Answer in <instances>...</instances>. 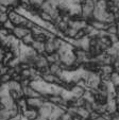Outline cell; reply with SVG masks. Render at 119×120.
Here are the masks:
<instances>
[{"label":"cell","mask_w":119,"mask_h":120,"mask_svg":"<svg viewBox=\"0 0 119 120\" xmlns=\"http://www.w3.org/2000/svg\"><path fill=\"white\" fill-rule=\"evenodd\" d=\"M30 33H31V31H30L29 29H27V28H25V27H16L13 31V35L17 39H20V41Z\"/></svg>","instance_id":"6da1fadb"},{"label":"cell","mask_w":119,"mask_h":120,"mask_svg":"<svg viewBox=\"0 0 119 120\" xmlns=\"http://www.w3.org/2000/svg\"><path fill=\"white\" fill-rule=\"evenodd\" d=\"M26 118H28L29 120H37V118L39 117V113H38V109H29L28 107L23 114Z\"/></svg>","instance_id":"7a4b0ae2"},{"label":"cell","mask_w":119,"mask_h":120,"mask_svg":"<svg viewBox=\"0 0 119 120\" xmlns=\"http://www.w3.org/2000/svg\"><path fill=\"white\" fill-rule=\"evenodd\" d=\"M89 25L92 26L94 29L98 30V31H104V30H106V29H107V27H108V23L107 22L100 21V20H96V19H94V20H92Z\"/></svg>","instance_id":"3957f363"},{"label":"cell","mask_w":119,"mask_h":120,"mask_svg":"<svg viewBox=\"0 0 119 120\" xmlns=\"http://www.w3.org/2000/svg\"><path fill=\"white\" fill-rule=\"evenodd\" d=\"M70 91H71V94L73 95V97L78 99V98H82V97H83L84 94H85V91H86V89L83 88V87H81V86L76 85V86H74Z\"/></svg>","instance_id":"277c9868"},{"label":"cell","mask_w":119,"mask_h":120,"mask_svg":"<svg viewBox=\"0 0 119 120\" xmlns=\"http://www.w3.org/2000/svg\"><path fill=\"white\" fill-rule=\"evenodd\" d=\"M45 44L46 43H41V41H35L31 47L35 50L38 54H45V53H46L45 52Z\"/></svg>","instance_id":"5b68a950"},{"label":"cell","mask_w":119,"mask_h":120,"mask_svg":"<svg viewBox=\"0 0 119 120\" xmlns=\"http://www.w3.org/2000/svg\"><path fill=\"white\" fill-rule=\"evenodd\" d=\"M45 52L47 55L49 54H53L54 52H56V49L53 45V39H49L46 41L45 44Z\"/></svg>","instance_id":"8992f818"},{"label":"cell","mask_w":119,"mask_h":120,"mask_svg":"<svg viewBox=\"0 0 119 120\" xmlns=\"http://www.w3.org/2000/svg\"><path fill=\"white\" fill-rule=\"evenodd\" d=\"M34 41H35V38H34V36H33V34L32 33L28 34L27 36L23 37V38L21 39V43H23L25 46H28V47H31V46L33 45Z\"/></svg>","instance_id":"52a82bcc"},{"label":"cell","mask_w":119,"mask_h":120,"mask_svg":"<svg viewBox=\"0 0 119 120\" xmlns=\"http://www.w3.org/2000/svg\"><path fill=\"white\" fill-rule=\"evenodd\" d=\"M115 71V68L113 65H104L100 68L99 73H104V75H112Z\"/></svg>","instance_id":"ba28073f"},{"label":"cell","mask_w":119,"mask_h":120,"mask_svg":"<svg viewBox=\"0 0 119 120\" xmlns=\"http://www.w3.org/2000/svg\"><path fill=\"white\" fill-rule=\"evenodd\" d=\"M78 30H76V29H73V28H71V27H69L67 29V31L65 32V36H66V38H69V39H74L76 38V36H77V34H78Z\"/></svg>","instance_id":"9c48e42d"},{"label":"cell","mask_w":119,"mask_h":120,"mask_svg":"<svg viewBox=\"0 0 119 120\" xmlns=\"http://www.w3.org/2000/svg\"><path fill=\"white\" fill-rule=\"evenodd\" d=\"M106 31H107V33L110 34V35H116V34H118L119 33V30H118L117 22H114V23H111V25H108Z\"/></svg>","instance_id":"30bf717a"},{"label":"cell","mask_w":119,"mask_h":120,"mask_svg":"<svg viewBox=\"0 0 119 120\" xmlns=\"http://www.w3.org/2000/svg\"><path fill=\"white\" fill-rule=\"evenodd\" d=\"M39 17H41V19L43 21H46V22H53V18H52V16L50 15L49 13H47V12L42 11L41 13H39Z\"/></svg>","instance_id":"8fae6325"},{"label":"cell","mask_w":119,"mask_h":120,"mask_svg":"<svg viewBox=\"0 0 119 120\" xmlns=\"http://www.w3.org/2000/svg\"><path fill=\"white\" fill-rule=\"evenodd\" d=\"M9 119H12L10 109H2V111L0 112V120H9Z\"/></svg>","instance_id":"7c38bea8"},{"label":"cell","mask_w":119,"mask_h":120,"mask_svg":"<svg viewBox=\"0 0 119 120\" xmlns=\"http://www.w3.org/2000/svg\"><path fill=\"white\" fill-rule=\"evenodd\" d=\"M1 27H3V28H5V29H8V30H10V31H14V29H15V25H14L13 22H12L11 20H8L7 22H4L3 25H1Z\"/></svg>","instance_id":"4fadbf2b"},{"label":"cell","mask_w":119,"mask_h":120,"mask_svg":"<svg viewBox=\"0 0 119 120\" xmlns=\"http://www.w3.org/2000/svg\"><path fill=\"white\" fill-rule=\"evenodd\" d=\"M12 75L7 73V75H1V84H8L9 82L12 81Z\"/></svg>","instance_id":"5bb4252c"},{"label":"cell","mask_w":119,"mask_h":120,"mask_svg":"<svg viewBox=\"0 0 119 120\" xmlns=\"http://www.w3.org/2000/svg\"><path fill=\"white\" fill-rule=\"evenodd\" d=\"M8 20H10L9 14L8 13H0V22H1V25H3L4 22H7Z\"/></svg>","instance_id":"9a60e30c"},{"label":"cell","mask_w":119,"mask_h":120,"mask_svg":"<svg viewBox=\"0 0 119 120\" xmlns=\"http://www.w3.org/2000/svg\"><path fill=\"white\" fill-rule=\"evenodd\" d=\"M101 117V115L99 113H97L96 111H94V112H92L90 113V115H89V120H97L98 118H100Z\"/></svg>","instance_id":"2e32d148"},{"label":"cell","mask_w":119,"mask_h":120,"mask_svg":"<svg viewBox=\"0 0 119 120\" xmlns=\"http://www.w3.org/2000/svg\"><path fill=\"white\" fill-rule=\"evenodd\" d=\"M46 1H48L50 4H52L53 7H56V8H58V5H60V3L62 2V0H46Z\"/></svg>","instance_id":"e0dca14e"},{"label":"cell","mask_w":119,"mask_h":120,"mask_svg":"<svg viewBox=\"0 0 119 120\" xmlns=\"http://www.w3.org/2000/svg\"><path fill=\"white\" fill-rule=\"evenodd\" d=\"M0 13H9V7L8 5H0Z\"/></svg>","instance_id":"ac0fdd59"},{"label":"cell","mask_w":119,"mask_h":120,"mask_svg":"<svg viewBox=\"0 0 119 120\" xmlns=\"http://www.w3.org/2000/svg\"><path fill=\"white\" fill-rule=\"evenodd\" d=\"M71 120H83V118L80 117V116H79L78 114H77V115L72 116V117H71Z\"/></svg>","instance_id":"d6986e66"}]
</instances>
